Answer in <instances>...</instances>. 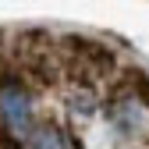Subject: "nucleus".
Here are the masks:
<instances>
[{
  "instance_id": "nucleus-4",
  "label": "nucleus",
  "mask_w": 149,
  "mask_h": 149,
  "mask_svg": "<svg viewBox=\"0 0 149 149\" xmlns=\"http://www.w3.org/2000/svg\"><path fill=\"white\" fill-rule=\"evenodd\" d=\"M132 92H135V100H139L142 107H149V74L132 71Z\"/></svg>"
},
{
  "instance_id": "nucleus-1",
  "label": "nucleus",
  "mask_w": 149,
  "mask_h": 149,
  "mask_svg": "<svg viewBox=\"0 0 149 149\" xmlns=\"http://www.w3.org/2000/svg\"><path fill=\"white\" fill-rule=\"evenodd\" d=\"M0 117L4 132L14 139H25L32 128V100L18 78H0Z\"/></svg>"
},
{
  "instance_id": "nucleus-2",
  "label": "nucleus",
  "mask_w": 149,
  "mask_h": 149,
  "mask_svg": "<svg viewBox=\"0 0 149 149\" xmlns=\"http://www.w3.org/2000/svg\"><path fill=\"white\" fill-rule=\"evenodd\" d=\"M68 53L78 61V71L85 78H100V74H110L114 71V50L103 46V43H92V39H82V36H68L64 39Z\"/></svg>"
},
{
  "instance_id": "nucleus-3",
  "label": "nucleus",
  "mask_w": 149,
  "mask_h": 149,
  "mask_svg": "<svg viewBox=\"0 0 149 149\" xmlns=\"http://www.w3.org/2000/svg\"><path fill=\"white\" fill-rule=\"evenodd\" d=\"M32 149H71V139L61 132L57 124H39L36 128V135H32Z\"/></svg>"
}]
</instances>
